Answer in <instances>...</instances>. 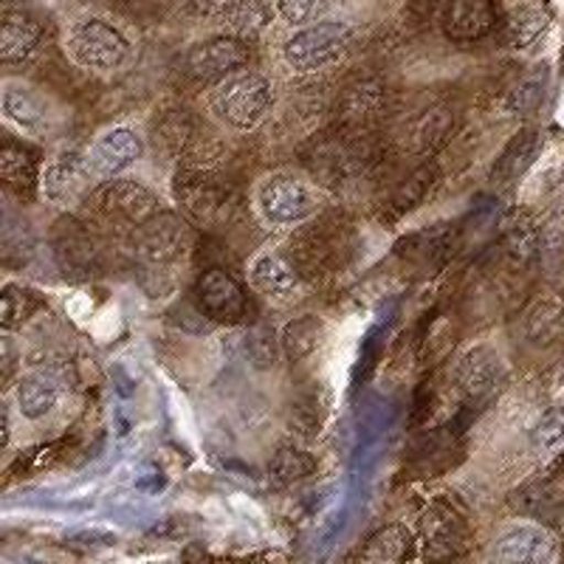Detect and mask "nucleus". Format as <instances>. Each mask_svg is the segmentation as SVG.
I'll list each match as a JSON object with an SVG mask.
<instances>
[{
    "label": "nucleus",
    "mask_w": 564,
    "mask_h": 564,
    "mask_svg": "<svg viewBox=\"0 0 564 564\" xmlns=\"http://www.w3.org/2000/svg\"><path fill=\"white\" fill-rule=\"evenodd\" d=\"M40 308H43L40 294H34L26 285L9 282L7 289H3V294H0V322H3V330L12 334V330L23 327Z\"/></svg>",
    "instance_id": "nucleus-25"
},
{
    "label": "nucleus",
    "mask_w": 564,
    "mask_h": 564,
    "mask_svg": "<svg viewBox=\"0 0 564 564\" xmlns=\"http://www.w3.org/2000/svg\"><path fill=\"white\" fill-rule=\"evenodd\" d=\"M274 99L276 94L271 79L260 70L246 68L224 83L212 85L206 105L220 124L238 130V133H249L269 119V113L274 110Z\"/></svg>",
    "instance_id": "nucleus-1"
},
{
    "label": "nucleus",
    "mask_w": 564,
    "mask_h": 564,
    "mask_svg": "<svg viewBox=\"0 0 564 564\" xmlns=\"http://www.w3.org/2000/svg\"><path fill=\"white\" fill-rule=\"evenodd\" d=\"M40 40H43V26L23 9H9L3 12L0 23V59L7 65L26 63L37 52Z\"/></svg>",
    "instance_id": "nucleus-17"
},
{
    "label": "nucleus",
    "mask_w": 564,
    "mask_h": 564,
    "mask_svg": "<svg viewBox=\"0 0 564 564\" xmlns=\"http://www.w3.org/2000/svg\"><path fill=\"white\" fill-rule=\"evenodd\" d=\"M545 88H547L545 65H536V68H531L528 74H522V77L517 79V85L508 90V108H511V113L517 116L533 113V110L542 105V99H545Z\"/></svg>",
    "instance_id": "nucleus-27"
},
{
    "label": "nucleus",
    "mask_w": 564,
    "mask_h": 564,
    "mask_svg": "<svg viewBox=\"0 0 564 564\" xmlns=\"http://www.w3.org/2000/svg\"><path fill=\"white\" fill-rule=\"evenodd\" d=\"M316 471V460L311 452L300 449V446H282L276 455L271 457V475L280 482H296L305 480Z\"/></svg>",
    "instance_id": "nucleus-30"
},
{
    "label": "nucleus",
    "mask_w": 564,
    "mask_h": 564,
    "mask_svg": "<svg viewBox=\"0 0 564 564\" xmlns=\"http://www.w3.org/2000/svg\"><path fill=\"white\" fill-rule=\"evenodd\" d=\"M186 564H212V556L204 551V547H189L184 556Z\"/></svg>",
    "instance_id": "nucleus-35"
},
{
    "label": "nucleus",
    "mask_w": 564,
    "mask_h": 564,
    "mask_svg": "<svg viewBox=\"0 0 564 564\" xmlns=\"http://www.w3.org/2000/svg\"><path fill=\"white\" fill-rule=\"evenodd\" d=\"M85 209L97 220L108 226H124V229H141L161 215L159 195L133 178H110L94 189Z\"/></svg>",
    "instance_id": "nucleus-4"
},
{
    "label": "nucleus",
    "mask_w": 564,
    "mask_h": 564,
    "mask_svg": "<svg viewBox=\"0 0 564 564\" xmlns=\"http://www.w3.org/2000/svg\"><path fill=\"white\" fill-rule=\"evenodd\" d=\"M0 110L3 119L26 139L45 141L59 130V113L54 102L37 85L26 79H7L0 88Z\"/></svg>",
    "instance_id": "nucleus-8"
},
{
    "label": "nucleus",
    "mask_w": 564,
    "mask_h": 564,
    "mask_svg": "<svg viewBox=\"0 0 564 564\" xmlns=\"http://www.w3.org/2000/svg\"><path fill=\"white\" fill-rule=\"evenodd\" d=\"M381 102H384V88L379 83H359L345 94L341 110H345L347 122H367L379 113Z\"/></svg>",
    "instance_id": "nucleus-29"
},
{
    "label": "nucleus",
    "mask_w": 564,
    "mask_h": 564,
    "mask_svg": "<svg viewBox=\"0 0 564 564\" xmlns=\"http://www.w3.org/2000/svg\"><path fill=\"white\" fill-rule=\"evenodd\" d=\"M556 553V536L536 522L508 528L491 545V556L497 564H551Z\"/></svg>",
    "instance_id": "nucleus-12"
},
{
    "label": "nucleus",
    "mask_w": 564,
    "mask_h": 564,
    "mask_svg": "<svg viewBox=\"0 0 564 564\" xmlns=\"http://www.w3.org/2000/svg\"><path fill=\"white\" fill-rule=\"evenodd\" d=\"M65 54L79 68L94 74H113L133 59V43L124 37L122 29L102 18L77 20L65 34Z\"/></svg>",
    "instance_id": "nucleus-3"
},
{
    "label": "nucleus",
    "mask_w": 564,
    "mask_h": 564,
    "mask_svg": "<svg viewBox=\"0 0 564 564\" xmlns=\"http://www.w3.org/2000/svg\"><path fill=\"white\" fill-rule=\"evenodd\" d=\"M435 184L437 167L435 164H423V167H417L404 184L398 186L395 195H392V209H395L398 215H406V212H412L415 206H421L423 200H426V195L432 193V186Z\"/></svg>",
    "instance_id": "nucleus-28"
},
{
    "label": "nucleus",
    "mask_w": 564,
    "mask_h": 564,
    "mask_svg": "<svg viewBox=\"0 0 564 564\" xmlns=\"http://www.w3.org/2000/svg\"><path fill=\"white\" fill-rule=\"evenodd\" d=\"M437 23L457 43L486 37L497 23L491 0H437Z\"/></svg>",
    "instance_id": "nucleus-13"
},
{
    "label": "nucleus",
    "mask_w": 564,
    "mask_h": 564,
    "mask_svg": "<svg viewBox=\"0 0 564 564\" xmlns=\"http://www.w3.org/2000/svg\"><path fill=\"white\" fill-rule=\"evenodd\" d=\"M421 539L426 556L435 558V562H449L466 545V525H463L455 508L432 506L421 517Z\"/></svg>",
    "instance_id": "nucleus-14"
},
{
    "label": "nucleus",
    "mask_w": 564,
    "mask_h": 564,
    "mask_svg": "<svg viewBox=\"0 0 564 564\" xmlns=\"http://www.w3.org/2000/svg\"><path fill=\"white\" fill-rule=\"evenodd\" d=\"M322 341H325V322H322L316 314L296 316V319H291L289 325L282 327V334H280V347L291 365L314 356V352L322 347Z\"/></svg>",
    "instance_id": "nucleus-24"
},
{
    "label": "nucleus",
    "mask_w": 564,
    "mask_h": 564,
    "mask_svg": "<svg viewBox=\"0 0 564 564\" xmlns=\"http://www.w3.org/2000/svg\"><path fill=\"white\" fill-rule=\"evenodd\" d=\"M249 285L257 294L280 300L300 289V271L294 260L276 249H263L249 263Z\"/></svg>",
    "instance_id": "nucleus-15"
},
{
    "label": "nucleus",
    "mask_w": 564,
    "mask_h": 564,
    "mask_svg": "<svg viewBox=\"0 0 564 564\" xmlns=\"http://www.w3.org/2000/svg\"><path fill=\"white\" fill-rule=\"evenodd\" d=\"M330 0H276V14H280L289 26H314L319 23L322 14L327 12Z\"/></svg>",
    "instance_id": "nucleus-34"
},
{
    "label": "nucleus",
    "mask_w": 564,
    "mask_h": 564,
    "mask_svg": "<svg viewBox=\"0 0 564 564\" xmlns=\"http://www.w3.org/2000/svg\"><path fill=\"white\" fill-rule=\"evenodd\" d=\"M59 398H63V384L57 381L54 372L32 370L20 376L14 387V406L26 421H43L57 410Z\"/></svg>",
    "instance_id": "nucleus-16"
},
{
    "label": "nucleus",
    "mask_w": 564,
    "mask_h": 564,
    "mask_svg": "<svg viewBox=\"0 0 564 564\" xmlns=\"http://www.w3.org/2000/svg\"><path fill=\"white\" fill-rule=\"evenodd\" d=\"M547 26V14L542 9H522L511 18L508 23V45L511 48H528L531 43H536L539 34L545 32Z\"/></svg>",
    "instance_id": "nucleus-32"
},
{
    "label": "nucleus",
    "mask_w": 564,
    "mask_h": 564,
    "mask_svg": "<svg viewBox=\"0 0 564 564\" xmlns=\"http://www.w3.org/2000/svg\"><path fill=\"white\" fill-rule=\"evenodd\" d=\"M135 231H139V254L150 265L170 263L184 249V229H181V224L173 215H164V212Z\"/></svg>",
    "instance_id": "nucleus-20"
},
{
    "label": "nucleus",
    "mask_w": 564,
    "mask_h": 564,
    "mask_svg": "<svg viewBox=\"0 0 564 564\" xmlns=\"http://www.w3.org/2000/svg\"><path fill=\"white\" fill-rule=\"evenodd\" d=\"M144 153H148V141L139 130L128 128V124L108 128L90 141L88 148L90 167H94L99 181L122 178L130 167H135L144 159Z\"/></svg>",
    "instance_id": "nucleus-11"
},
{
    "label": "nucleus",
    "mask_w": 564,
    "mask_h": 564,
    "mask_svg": "<svg viewBox=\"0 0 564 564\" xmlns=\"http://www.w3.org/2000/svg\"><path fill=\"white\" fill-rule=\"evenodd\" d=\"M415 553V536L404 525H387L370 536V542L361 551L365 564H404Z\"/></svg>",
    "instance_id": "nucleus-23"
},
{
    "label": "nucleus",
    "mask_w": 564,
    "mask_h": 564,
    "mask_svg": "<svg viewBox=\"0 0 564 564\" xmlns=\"http://www.w3.org/2000/svg\"><path fill=\"white\" fill-rule=\"evenodd\" d=\"M352 32L345 20H319L314 26L300 29L282 45V63L294 74H316L334 65L350 48Z\"/></svg>",
    "instance_id": "nucleus-6"
},
{
    "label": "nucleus",
    "mask_w": 564,
    "mask_h": 564,
    "mask_svg": "<svg viewBox=\"0 0 564 564\" xmlns=\"http://www.w3.org/2000/svg\"><path fill=\"white\" fill-rule=\"evenodd\" d=\"M536 198L539 206H545L547 215L564 218V161L539 175Z\"/></svg>",
    "instance_id": "nucleus-33"
},
{
    "label": "nucleus",
    "mask_w": 564,
    "mask_h": 564,
    "mask_svg": "<svg viewBox=\"0 0 564 564\" xmlns=\"http://www.w3.org/2000/svg\"><path fill=\"white\" fill-rule=\"evenodd\" d=\"M97 173L90 167L88 150L63 148L43 161V175H40V195L45 204L57 209H77L88 204V198L97 189Z\"/></svg>",
    "instance_id": "nucleus-5"
},
{
    "label": "nucleus",
    "mask_w": 564,
    "mask_h": 564,
    "mask_svg": "<svg viewBox=\"0 0 564 564\" xmlns=\"http://www.w3.org/2000/svg\"><path fill=\"white\" fill-rule=\"evenodd\" d=\"M539 153H542V135L536 130H522V133H517L506 144L500 159L494 161L491 184L511 186L513 181H520L531 170L533 161L539 159Z\"/></svg>",
    "instance_id": "nucleus-21"
},
{
    "label": "nucleus",
    "mask_w": 564,
    "mask_h": 564,
    "mask_svg": "<svg viewBox=\"0 0 564 564\" xmlns=\"http://www.w3.org/2000/svg\"><path fill=\"white\" fill-rule=\"evenodd\" d=\"M40 175H43V161L32 148L14 139L3 141V148H0V178L12 193H40Z\"/></svg>",
    "instance_id": "nucleus-18"
},
{
    "label": "nucleus",
    "mask_w": 564,
    "mask_h": 564,
    "mask_svg": "<svg viewBox=\"0 0 564 564\" xmlns=\"http://www.w3.org/2000/svg\"><path fill=\"white\" fill-rule=\"evenodd\" d=\"M528 441L536 452H553L564 443V406H547L528 432Z\"/></svg>",
    "instance_id": "nucleus-31"
},
{
    "label": "nucleus",
    "mask_w": 564,
    "mask_h": 564,
    "mask_svg": "<svg viewBox=\"0 0 564 564\" xmlns=\"http://www.w3.org/2000/svg\"><path fill=\"white\" fill-rule=\"evenodd\" d=\"M251 59V48L246 40L235 37V34H215L200 43H195L184 57L186 74L198 83L218 85L224 79L235 77L240 70H246Z\"/></svg>",
    "instance_id": "nucleus-9"
},
{
    "label": "nucleus",
    "mask_w": 564,
    "mask_h": 564,
    "mask_svg": "<svg viewBox=\"0 0 564 564\" xmlns=\"http://www.w3.org/2000/svg\"><path fill=\"white\" fill-rule=\"evenodd\" d=\"M502 243H506L508 254L517 260V263H531L533 257L539 254V243H542V235H539V226L531 215L520 212L513 215L506 224V235H502Z\"/></svg>",
    "instance_id": "nucleus-26"
},
{
    "label": "nucleus",
    "mask_w": 564,
    "mask_h": 564,
    "mask_svg": "<svg viewBox=\"0 0 564 564\" xmlns=\"http://www.w3.org/2000/svg\"><path fill=\"white\" fill-rule=\"evenodd\" d=\"M452 133H455V113H452V108H446V105H432V108H423L406 124V144L415 153L432 155L449 141Z\"/></svg>",
    "instance_id": "nucleus-19"
},
{
    "label": "nucleus",
    "mask_w": 564,
    "mask_h": 564,
    "mask_svg": "<svg viewBox=\"0 0 564 564\" xmlns=\"http://www.w3.org/2000/svg\"><path fill=\"white\" fill-rule=\"evenodd\" d=\"M322 209V193L314 181L300 173L276 170L254 186V212L269 229H294L308 224Z\"/></svg>",
    "instance_id": "nucleus-2"
},
{
    "label": "nucleus",
    "mask_w": 564,
    "mask_h": 564,
    "mask_svg": "<svg viewBox=\"0 0 564 564\" xmlns=\"http://www.w3.org/2000/svg\"><path fill=\"white\" fill-rule=\"evenodd\" d=\"M457 395L466 401L471 410L491 404L500 395L508 381V365L502 352L491 345H475L463 352L452 370Z\"/></svg>",
    "instance_id": "nucleus-7"
},
{
    "label": "nucleus",
    "mask_w": 564,
    "mask_h": 564,
    "mask_svg": "<svg viewBox=\"0 0 564 564\" xmlns=\"http://www.w3.org/2000/svg\"><path fill=\"white\" fill-rule=\"evenodd\" d=\"M564 330V296L539 294L522 314V334L533 345H547Z\"/></svg>",
    "instance_id": "nucleus-22"
},
{
    "label": "nucleus",
    "mask_w": 564,
    "mask_h": 564,
    "mask_svg": "<svg viewBox=\"0 0 564 564\" xmlns=\"http://www.w3.org/2000/svg\"><path fill=\"white\" fill-rule=\"evenodd\" d=\"M195 305L200 316L215 325H238L249 314L243 285L226 269H206L195 280Z\"/></svg>",
    "instance_id": "nucleus-10"
}]
</instances>
